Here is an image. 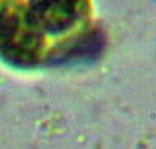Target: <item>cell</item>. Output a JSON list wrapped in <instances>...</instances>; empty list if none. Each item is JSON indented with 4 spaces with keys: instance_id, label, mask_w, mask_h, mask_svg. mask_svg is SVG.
Returning <instances> with one entry per match:
<instances>
[{
    "instance_id": "cell-1",
    "label": "cell",
    "mask_w": 156,
    "mask_h": 149,
    "mask_svg": "<svg viewBox=\"0 0 156 149\" xmlns=\"http://www.w3.org/2000/svg\"><path fill=\"white\" fill-rule=\"evenodd\" d=\"M90 0H0V58L16 68L61 65L92 43Z\"/></svg>"
}]
</instances>
